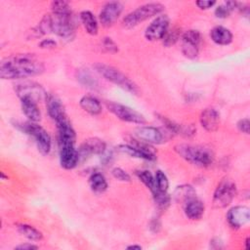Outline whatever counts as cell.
Instances as JSON below:
<instances>
[{
	"label": "cell",
	"mask_w": 250,
	"mask_h": 250,
	"mask_svg": "<svg viewBox=\"0 0 250 250\" xmlns=\"http://www.w3.org/2000/svg\"><path fill=\"white\" fill-rule=\"evenodd\" d=\"M117 150L120 151L121 153H124V154H126V155H129V156H131V157L141 158V159H146V160H147L146 156L142 151H140L137 147H135L134 146H132V145H130V144L118 146Z\"/></svg>",
	"instance_id": "cell-31"
},
{
	"label": "cell",
	"mask_w": 250,
	"mask_h": 250,
	"mask_svg": "<svg viewBox=\"0 0 250 250\" xmlns=\"http://www.w3.org/2000/svg\"><path fill=\"white\" fill-rule=\"evenodd\" d=\"M46 106L49 115L56 123L67 118L62 104L56 96L48 94L46 98Z\"/></svg>",
	"instance_id": "cell-16"
},
{
	"label": "cell",
	"mask_w": 250,
	"mask_h": 250,
	"mask_svg": "<svg viewBox=\"0 0 250 250\" xmlns=\"http://www.w3.org/2000/svg\"><path fill=\"white\" fill-rule=\"evenodd\" d=\"M163 10L164 6L160 3L152 2L144 4L131 13L127 14L122 21V25L125 28H133L139 23L148 20L149 18L159 15Z\"/></svg>",
	"instance_id": "cell-3"
},
{
	"label": "cell",
	"mask_w": 250,
	"mask_h": 250,
	"mask_svg": "<svg viewBox=\"0 0 250 250\" xmlns=\"http://www.w3.org/2000/svg\"><path fill=\"white\" fill-rule=\"evenodd\" d=\"M158 118L161 120V122L164 124L165 128L168 130V132H170L171 134L174 133V134H177L181 131V126L177 123H175L174 121L170 120L169 118L165 117V116H162V115H158Z\"/></svg>",
	"instance_id": "cell-36"
},
{
	"label": "cell",
	"mask_w": 250,
	"mask_h": 250,
	"mask_svg": "<svg viewBox=\"0 0 250 250\" xmlns=\"http://www.w3.org/2000/svg\"><path fill=\"white\" fill-rule=\"evenodd\" d=\"M105 150V143L99 138H90L80 146L78 149L79 158L80 156H88L91 154H103Z\"/></svg>",
	"instance_id": "cell-15"
},
{
	"label": "cell",
	"mask_w": 250,
	"mask_h": 250,
	"mask_svg": "<svg viewBox=\"0 0 250 250\" xmlns=\"http://www.w3.org/2000/svg\"><path fill=\"white\" fill-rule=\"evenodd\" d=\"M102 48L107 53H116L118 51V46L109 37H104L102 40Z\"/></svg>",
	"instance_id": "cell-37"
},
{
	"label": "cell",
	"mask_w": 250,
	"mask_h": 250,
	"mask_svg": "<svg viewBox=\"0 0 250 250\" xmlns=\"http://www.w3.org/2000/svg\"><path fill=\"white\" fill-rule=\"evenodd\" d=\"M80 106L91 115H98L102 112V104L100 101L93 96H83L79 102Z\"/></svg>",
	"instance_id": "cell-21"
},
{
	"label": "cell",
	"mask_w": 250,
	"mask_h": 250,
	"mask_svg": "<svg viewBox=\"0 0 250 250\" xmlns=\"http://www.w3.org/2000/svg\"><path fill=\"white\" fill-rule=\"evenodd\" d=\"M75 142L62 141L59 142L60 147V162L64 169L70 170L76 167L79 161L78 150L74 146Z\"/></svg>",
	"instance_id": "cell-10"
},
{
	"label": "cell",
	"mask_w": 250,
	"mask_h": 250,
	"mask_svg": "<svg viewBox=\"0 0 250 250\" xmlns=\"http://www.w3.org/2000/svg\"><path fill=\"white\" fill-rule=\"evenodd\" d=\"M53 32L59 37L71 40L74 37V25L72 23V13L65 15H53Z\"/></svg>",
	"instance_id": "cell-8"
},
{
	"label": "cell",
	"mask_w": 250,
	"mask_h": 250,
	"mask_svg": "<svg viewBox=\"0 0 250 250\" xmlns=\"http://www.w3.org/2000/svg\"><path fill=\"white\" fill-rule=\"evenodd\" d=\"M44 64L32 54H17L4 59L0 63L2 79H21L41 74Z\"/></svg>",
	"instance_id": "cell-1"
},
{
	"label": "cell",
	"mask_w": 250,
	"mask_h": 250,
	"mask_svg": "<svg viewBox=\"0 0 250 250\" xmlns=\"http://www.w3.org/2000/svg\"><path fill=\"white\" fill-rule=\"evenodd\" d=\"M230 10L229 9V7L226 4L223 5H219L216 9H215V15L217 18L219 19H226L229 16L230 14Z\"/></svg>",
	"instance_id": "cell-39"
},
{
	"label": "cell",
	"mask_w": 250,
	"mask_h": 250,
	"mask_svg": "<svg viewBox=\"0 0 250 250\" xmlns=\"http://www.w3.org/2000/svg\"><path fill=\"white\" fill-rule=\"evenodd\" d=\"M154 180H155V187H156L157 190L167 191L168 187H169V181H168L167 176L162 171H160V170L156 171Z\"/></svg>",
	"instance_id": "cell-34"
},
{
	"label": "cell",
	"mask_w": 250,
	"mask_h": 250,
	"mask_svg": "<svg viewBox=\"0 0 250 250\" xmlns=\"http://www.w3.org/2000/svg\"><path fill=\"white\" fill-rule=\"evenodd\" d=\"M127 249H138V250H141L142 247L140 245H130L127 247Z\"/></svg>",
	"instance_id": "cell-44"
},
{
	"label": "cell",
	"mask_w": 250,
	"mask_h": 250,
	"mask_svg": "<svg viewBox=\"0 0 250 250\" xmlns=\"http://www.w3.org/2000/svg\"><path fill=\"white\" fill-rule=\"evenodd\" d=\"M227 220L231 228L239 229L249 222L250 210L246 206H234L228 211Z\"/></svg>",
	"instance_id": "cell-14"
},
{
	"label": "cell",
	"mask_w": 250,
	"mask_h": 250,
	"mask_svg": "<svg viewBox=\"0 0 250 250\" xmlns=\"http://www.w3.org/2000/svg\"><path fill=\"white\" fill-rule=\"evenodd\" d=\"M182 30L179 27H173L171 29H168L166 34L164 35L163 39V44L166 47H170L174 44L177 43V41L182 37Z\"/></svg>",
	"instance_id": "cell-29"
},
{
	"label": "cell",
	"mask_w": 250,
	"mask_h": 250,
	"mask_svg": "<svg viewBox=\"0 0 250 250\" xmlns=\"http://www.w3.org/2000/svg\"><path fill=\"white\" fill-rule=\"evenodd\" d=\"M236 194V186L229 179L222 180L213 194V205L215 208H225L232 201Z\"/></svg>",
	"instance_id": "cell-6"
},
{
	"label": "cell",
	"mask_w": 250,
	"mask_h": 250,
	"mask_svg": "<svg viewBox=\"0 0 250 250\" xmlns=\"http://www.w3.org/2000/svg\"><path fill=\"white\" fill-rule=\"evenodd\" d=\"M137 175H138L139 179L141 180V182L151 191V193L156 190L154 177L152 176V174L149 171H146V170L139 171V172H137Z\"/></svg>",
	"instance_id": "cell-32"
},
{
	"label": "cell",
	"mask_w": 250,
	"mask_h": 250,
	"mask_svg": "<svg viewBox=\"0 0 250 250\" xmlns=\"http://www.w3.org/2000/svg\"><path fill=\"white\" fill-rule=\"evenodd\" d=\"M15 91L18 97L21 99H30L36 103L46 101L48 94L44 88L35 82H22L16 86Z\"/></svg>",
	"instance_id": "cell-9"
},
{
	"label": "cell",
	"mask_w": 250,
	"mask_h": 250,
	"mask_svg": "<svg viewBox=\"0 0 250 250\" xmlns=\"http://www.w3.org/2000/svg\"><path fill=\"white\" fill-rule=\"evenodd\" d=\"M123 11V6L120 2L112 1L106 3L100 12V21L103 26L109 27L113 25Z\"/></svg>",
	"instance_id": "cell-12"
},
{
	"label": "cell",
	"mask_w": 250,
	"mask_h": 250,
	"mask_svg": "<svg viewBox=\"0 0 250 250\" xmlns=\"http://www.w3.org/2000/svg\"><path fill=\"white\" fill-rule=\"evenodd\" d=\"M249 127H250V121L248 118H242L237 122L238 130L244 134H249Z\"/></svg>",
	"instance_id": "cell-40"
},
{
	"label": "cell",
	"mask_w": 250,
	"mask_h": 250,
	"mask_svg": "<svg viewBox=\"0 0 250 250\" xmlns=\"http://www.w3.org/2000/svg\"><path fill=\"white\" fill-rule=\"evenodd\" d=\"M201 126L209 132H214L218 129L220 123V114L219 112L212 107L205 108L199 117Z\"/></svg>",
	"instance_id": "cell-17"
},
{
	"label": "cell",
	"mask_w": 250,
	"mask_h": 250,
	"mask_svg": "<svg viewBox=\"0 0 250 250\" xmlns=\"http://www.w3.org/2000/svg\"><path fill=\"white\" fill-rule=\"evenodd\" d=\"M174 149L186 161L199 167L209 166L214 159L212 151L200 146L179 144L175 146Z\"/></svg>",
	"instance_id": "cell-2"
},
{
	"label": "cell",
	"mask_w": 250,
	"mask_h": 250,
	"mask_svg": "<svg viewBox=\"0 0 250 250\" xmlns=\"http://www.w3.org/2000/svg\"><path fill=\"white\" fill-rule=\"evenodd\" d=\"M215 4H216L215 1H210V0H198L195 2V5L201 10H208L212 8Z\"/></svg>",
	"instance_id": "cell-41"
},
{
	"label": "cell",
	"mask_w": 250,
	"mask_h": 250,
	"mask_svg": "<svg viewBox=\"0 0 250 250\" xmlns=\"http://www.w3.org/2000/svg\"><path fill=\"white\" fill-rule=\"evenodd\" d=\"M51 10L53 15H65L71 14L70 6L65 1H54L51 4Z\"/></svg>",
	"instance_id": "cell-33"
},
{
	"label": "cell",
	"mask_w": 250,
	"mask_h": 250,
	"mask_svg": "<svg viewBox=\"0 0 250 250\" xmlns=\"http://www.w3.org/2000/svg\"><path fill=\"white\" fill-rule=\"evenodd\" d=\"M245 248H246V249L249 248V237H247L246 240H245Z\"/></svg>",
	"instance_id": "cell-45"
},
{
	"label": "cell",
	"mask_w": 250,
	"mask_h": 250,
	"mask_svg": "<svg viewBox=\"0 0 250 250\" xmlns=\"http://www.w3.org/2000/svg\"><path fill=\"white\" fill-rule=\"evenodd\" d=\"M56 45H57V43L53 39H50V38L44 39L39 43V46L42 49H52V48H55Z\"/></svg>",
	"instance_id": "cell-42"
},
{
	"label": "cell",
	"mask_w": 250,
	"mask_h": 250,
	"mask_svg": "<svg viewBox=\"0 0 250 250\" xmlns=\"http://www.w3.org/2000/svg\"><path fill=\"white\" fill-rule=\"evenodd\" d=\"M169 18L167 15L156 17L146 28L145 37L148 41H156L162 39L169 29Z\"/></svg>",
	"instance_id": "cell-11"
},
{
	"label": "cell",
	"mask_w": 250,
	"mask_h": 250,
	"mask_svg": "<svg viewBox=\"0 0 250 250\" xmlns=\"http://www.w3.org/2000/svg\"><path fill=\"white\" fill-rule=\"evenodd\" d=\"M182 52L188 59H195L198 55V47L188 43L182 42Z\"/></svg>",
	"instance_id": "cell-35"
},
{
	"label": "cell",
	"mask_w": 250,
	"mask_h": 250,
	"mask_svg": "<svg viewBox=\"0 0 250 250\" xmlns=\"http://www.w3.org/2000/svg\"><path fill=\"white\" fill-rule=\"evenodd\" d=\"M106 106L111 113H113L117 118L122 121L141 125L146 123V120L143 114L127 105L111 102L107 103Z\"/></svg>",
	"instance_id": "cell-7"
},
{
	"label": "cell",
	"mask_w": 250,
	"mask_h": 250,
	"mask_svg": "<svg viewBox=\"0 0 250 250\" xmlns=\"http://www.w3.org/2000/svg\"><path fill=\"white\" fill-rule=\"evenodd\" d=\"M89 186L95 193H102L107 188V182L101 173H93L89 178Z\"/></svg>",
	"instance_id": "cell-24"
},
{
	"label": "cell",
	"mask_w": 250,
	"mask_h": 250,
	"mask_svg": "<svg viewBox=\"0 0 250 250\" xmlns=\"http://www.w3.org/2000/svg\"><path fill=\"white\" fill-rule=\"evenodd\" d=\"M80 21L83 23L86 31L91 35H97L99 26L98 21L93 13L90 11H82L80 13Z\"/></svg>",
	"instance_id": "cell-22"
},
{
	"label": "cell",
	"mask_w": 250,
	"mask_h": 250,
	"mask_svg": "<svg viewBox=\"0 0 250 250\" xmlns=\"http://www.w3.org/2000/svg\"><path fill=\"white\" fill-rule=\"evenodd\" d=\"M17 229H18V231L21 235H23L24 237H26L29 240L38 241V240L42 239V237H43L42 233L37 229H35L34 227H32L30 225H27V224H18L17 225Z\"/></svg>",
	"instance_id": "cell-26"
},
{
	"label": "cell",
	"mask_w": 250,
	"mask_h": 250,
	"mask_svg": "<svg viewBox=\"0 0 250 250\" xmlns=\"http://www.w3.org/2000/svg\"><path fill=\"white\" fill-rule=\"evenodd\" d=\"M137 138L148 144H161L168 140V133H164L163 130L152 126H141L136 129L135 132Z\"/></svg>",
	"instance_id": "cell-13"
},
{
	"label": "cell",
	"mask_w": 250,
	"mask_h": 250,
	"mask_svg": "<svg viewBox=\"0 0 250 250\" xmlns=\"http://www.w3.org/2000/svg\"><path fill=\"white\" fill-rule=\"evenodd\" d=\"M78 81L88 88H96L98 86L97 79L88 69H79L77 71Z\"/></svg>",
	"instance_id": "cell-27"
},
{
	"label": "cell",
	"mask_w": 250,
	"mask_h": 250,
	"mask_svg": "<svg viewBox=\"0 0 250 250\" xmlns=\"http://www.w3.org/2000/svg\"><path fill=\"white\" fill-rule=\"evenodd\" d=\"M50 32H53V18L51 15H45L32 30V34L33 37H39Z\"/></svg>",
	"instance_id": "cell-23"
},
{
	"label": "cell",
	"mask_w": 250,
	"mask_h": 250,
	"mask_svg": "<svg viewBox=\"0 0 250 250\" xmlns=\"http://www.w3.org/2000/svg\"><path fill=\"white\" fill-rule=\"evenodd\" d=\"M210 36L211 39L214 43L218 44V45H222V46H226L231 43L232 41V33L230 32L229 29L218 25L212 28L211 32H210Z\"/></svg>",
	"instance_id": "cell-19"
},
{
	"label": "cell",
	"mask_w": 250,
	"mask_h": 250,
	"mask_svg": "<svg viewBox=\"0 0 250 250\" xmlns=\"http://www.w3.org/2000/svg\"><path fill=\"white\" fill-rule=\"evenodd\" d=\"M21 128L24 133L33 137L36 143L38 151L41 154L46 155L50 152L51 144H52L51 137L43 127L38 125L36 122L28 121V122L22 123L21 125Z\"/></svg>",
	"instance_id": "cell-5"
},
{
	"label": "cell",
	"mask_w": 250,
	"mask_h": 250,
	"mask_svg": "<svg viewBox=\"0 0 250 250\" xmlns=\"http://www.w3.org/2000/svg\"><path fill=\"white\" fill-rule=\"evenodd\" d=\"M38 246L34 245L32 243H24V244H21L15 247V249L18 250H33V249H37Z\"/></svg>",
	"instance_id": "cell-43"
},
{
	"label": "cell",
	"mask_w": 250,
	"mask_h": 250,
	"mask_svg": "<svg viewBox=\"0 0 250 250\" xmlns=\"http://www.w3.org/2000/svg\"><path fill=\"white\" fill-rule=\"evenodd\" d=\"M95 67L97 71L106 80L114 83L115 85L126 90L127 92H130L135 95L138 94V86L128 76H126L117 68L104 63H97Z\"/></svg>",
	"instance_id": "cell-4"
},
{
	"label": "cell",
	"mask_w": 250,
	"mask_h": 250,
	"mask_svg": "<svg viewBox=\"0 0 250 250\" xmlns=\"http://www.w3.org/2000/svg\"><path fill=\"white\" fill-rule=\"evenodd\" d=\"M181 38H182V42L195 45L197 47H199V44L201 43V34L198 30H195V29H189L185 31L182 34Z\"/></svg>",
	"instance_id": "cell-30"
},
{
	"label": "cell",
	"mask_w": 250,
	"mask_h": 250,
	"mask_svg": "<svg viewBox=\"0 0 250 250\" xmlns=\"http://www.w3.org/2000/svg\"><path fill=\"white\" fill-rule=\"evenodd\" d=\"M21 104L23 114L29 119V121L37 123L41 119V112L36 102L30 99H21Z\"/></svg>",
	"instance_id": "cell-20"
},
{
	"label": "cell",
	"mask_w": 250,
	"mask_h": 250,
	"mask_svg": "<svg viewBox=\"0 0 250 250\" xmlns=\"http://www.w3.org/2000/svg\"><path fill=\"white\" fill-rule=\"evenodd\" d=\"M196 194L194 188L189 185H182L174 191V198L177 202L185 203L188 199L194 197Z\"/></svg>",
	"instance_id": "cell-25"
},
{
	"label": "cell",
	"mask_w": 250,
	"mask_h": 250,
	"mask_svg": "<svg viewBox=\"0 0 250 250\" xmlns=\"http://www.w3.org/2000/svg\"><path fill=\"white\" fill-rule=\"evenodd\" d=\"M111 174L116 180H118L120 182H130L131 181L130 175L121 168H118V167L113 168L111 171Z\"/></svg>",
	"instance_id": "cell-38"
},
{
	"label": "cell",
	"mask_w": 250,
	"mask_h": 250,
	"mask_svg": "<svg viewBox=\"0 0 250 250\" xmlns=\"http://www.w3.org/2000/svg\"><path fill=\"white\" fill-rule=\"evenodd\" d=\"M204 203L196 196L188 199L184 203L185 214L189 220L192 221H197L201 219L204 214Z\"/></svg>",
	"instance_id": "cell-18"
},
{
	"label": "cell",
	"mask_w": 250,
	"mask_h": 250,
	"mask_svg": "<svg viewBox=\"0 0 250 250\" xmlns=\"http://www.w3.org/2000/svg\"><path fill=\"white\" fill-rule=\"evenodd\" d=\"M152 196H153V200L157 206L158 209L164 211L167 209V207L170 204L171 201V197L170 195L167 193V191H160V190H155L152 192Z\"/></svg>",
	"instance_id": "cell-28"
}]
</instances>
